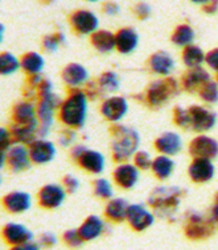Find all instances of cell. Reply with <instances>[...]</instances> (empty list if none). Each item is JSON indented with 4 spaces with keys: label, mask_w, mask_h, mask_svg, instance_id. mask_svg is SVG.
Wrapping results in <instances>:
<instances>
[{
    "label": "cell",
    "mask_w": 218,
    "mask_h": 250,
    "mask_svg": "<svg viewBox=\"0 0 218 250\" xmlns=\"http://www.w3.org/2000/svg\"><path fill=\"white\" fill-rule=\"evenodd\" d=\"M174 121L183 128L202 132L213 128L216 115L198 105H192L188 109L177 107L174 109Z\"/></svg>",
    "instance_id": "1"
},
{
    "label": "cell",
    "mask_w": 218,
    "mask_h": 250,
    "mask_svg": "<svg viewBox=\"0 0 218 250\" xmlns=\"http://www.w3.org/2000/svg\"><path fill=\"white\" fill-rule=\"evenodd\" d=\"M181 202L179 187H156L148 198L149 207L162 217H170Z\"/></svg>",
    "instance_id": "2"
},
{
    "label": "cell",
    "mask_w": 218,
    "mask_h": 250,
    "mask_svg": "<svg viewBox=\"0 0 218 250\" xmlns=\"http://www.w3.org/2000/svg\"><path fill=\"white\" fill-rule=\"evenodd\" d=\"M86 94L82 91H75L73 94H70L69 98L61 104L60 119L68 126L81 128L86 119Z\"/></svg>",
    "instance_id": "3"
},
{
    "label": "cell",
    "mask_w": 218,
    "mask_h": 250,
    "mask_svg": "<svg viewBox=\"0 0 218 250\" xmlns=\"http://www.w3.org/2000/svg\"><path fill=\"white\" fill-rule=\"evenodd\" d=\"M113 154L115 161H124L135 154L139 146V133L132 128L118 125L113 128Z\"/></svg>",
    "instance_id": "4"
},
{
    "label": "cell",
    "mask_w": 218,
    "mask_h": 250,
    "mask_svg": "<svg viewBox=\"0 0 218 250\" xmlns=\"http://www.w3.org/2000/svg\"><path fill=\"white\" fill-rule=\"evenodd\" d=\"M184 232L191 240H204L212 236L214 232V221L198 212H192L188 216L184 227Z\"/></svg>",
    "instance_id": "5"
},
{
    "label": "cell",
    "mask_w": 218,
    "mask_h": 250,
    "mask_svg": "<svg viewBox=\"0 0 218 250\" xmlns=\"http://www.w3.org/2000/svg\"><path fill=\"white\" fill-rule=\"evenodd\" d=\"M61 103L60 98L56 94H49L48 96H45L44 99H41V103L37 107V117L41 121V125L39 126L37 134L40 137H45L48 134L49 129H50V124L53 121V112Z\"/></svg>",
    "instance_id": "6"
},
{
    "label": "cell",
    "mask_w": 218,
    "mask_h": 250,
    "mask_svg": "<svg viewBox=\"0 0 218 250\" xmlns=\"http://www.w3.org/2000/svg\"><path fill=\"white\" fill-rule=\"evenodd\" d=\"M127 223L136 232H143L148 229L155 221V216L143 204H130L127 212Z\"/></svg>",
    "instance_id": "7"
},
{
    "label": "cell",
    "mask_w": 218,
    "mask_h": 250,
    "mask_svg": "<svg viewBox=\"0 0 218 250\" xmlns=\"http://www.w3.org/2000/svg\"><path fill=\"white\" fill-rule=\"evenodd\" d=\"M70 25L79 35H90V33L96 32L99 25V21L93 12L86 11V9H79V11L72 13Z\"/></svg>",
    "instance_id": "8"
},
{
    "label": "cell",
    "mask_w": 218,
    "mask_h": 250,
    "mask_svg": "<svg viewBox=\"0 0 218 250\" xmlns=\"http://www.w3.org/2000/svg\"><path fill=\"white\" fill-rule=\"evenodd\" d=\"M66 198V191L60 185H47L39 191V204L47 209H54L61 206Z\"/></svg>",
    "instance_id": "9"
},
{
    "label": "cell",
    "mask_w": 218,
    "mask_h": 250,
    "mask_svg": "<svg viewBox=\"0 0 218 250\" xmlns=\"http://www.w3.org/2000/svg\"><path fill=\"white\" fill-rule=\"evenodd\" d=\"M177 91V83L173 79L157 81L148 88V102L152 105H162Z\"/></svg>",
    "instance_id": "10"
},
{
    "label": "cell",
    "mask_w": 218,
    "mask_h": 250,
    "mask_svg": "<svg viewBox=\"0 0 218 250\" xmlns=\"http://www.w3.org/2000/svg\"><path fill=\"white\" fill-rule=\"evenodd\" d=\"M3 240L8 245L15 246L20 244H25L33 240V233L26 228L25 225L19 224V223H8L3 227L1 230Z\"/></svg>",
    "instance_id": "11"
},
{
    "label": "cell",
    "mask_w": 218,
    "mask_h": 250,
    "mask_svg": "<svg viewBox=\"0 0 218 250\" xmlns=\"http://www.w3.org/2000/svg\"><path fill=\"white\" fill-rule=\"evenodd\" d=\"M189 151L194 158L210 160V158L217 157L218 144L216 140L208 137V136H198L191 143Z\"/></svg>",
    "instance_id": "12"
},
{
    "label": "cell",
    "mask_w": 218,
    "mask_h": 250,
    "mask_svg": "<svg viewBox=\"0 0 218 250\" xmlns=\"http://www.w3.org/2000/svg\"><path fill=\"white\" fill-rule=\"evenodd\" d=\"M3 207L9 213H23L31 207V196L23 191H13L3 198Z\"/></svg>",
    "instance_id": "13"
},
{
    "label": "cell",
    "mask_w": 218,
    "mask_h": 250,
    "mask_svg": "<svg viewBox=\"0 0 218 250\" xmlns=\"http://www.w3.org/2000/svg\"><path fill=\"white\" fill-rule=\"evenodd\" d=\"M3 154L13 171L18 173L29 167V160H31L29 151L23 145H13L12 147H9L7 153H3Z\"/></svg>",
    "instance_id": "14"
},
{
    "label": "cell",
    "mask_w": 218,
    "mask_h": 250,
    "mask_svg": "<svg viewBox=\"0 0 218 250\" xmlns=\"http://www.w3.org/2000/svg\"><path fill=\"white\" fill-rule=\"evenodd\" d=\"M56 155V147L45 140H37L29 146V157L35 164H47Z\"/></svg>",
    "instance_id": "15"
},
{
    "label": "cell",
    "mask_w": 218,
    "mask_h": 250,
    "mask_svg": "<svg viewBox=\"0 0 218 250\" xmlns=\"http://www.w3.org/2000/svg\"><path fill=\"white\" fill-rule=\"evenodd\" d=\"M127 109H128V105H127L126 99L121 98V96L109 98L105 103L102 104V108H100L103 116L109 119L110 121H119L121 119H123Z\"/></svg>",
    "instance_id": "16"
},
{
    "label": "cell",
    "mask_w": 218,
    "mask_h": 250,
    "mask_svg": "<svg viewBox=\"0 0 218 250\" xmlns=\"http://www.w3.org/2000/svg\"><path fill=\"white\" fill-rule=\"evenodd\" d=\"M189 177L192 181L197 183H204V182L210 181L214 175V166L209 160L205 158H194L191 166H189Z\"/></svg>",
    "instance_id": "17"
},
{
    "label": "cell",
    "mask_w": 218,
    "mask_h": 250,
    "mask_svg": "<svg viewBox=\"0 0 218 250\" xmlns=\"http://www.w3.org/2000/svg\"><path fill=\"white\" fill-rule=\"evenodd\" d=\"M114 179H115L119 187L130 190L136 185V182L139 179V171L134 165L123 164L115 168Z\"/></svg>",
    "instance_id": "18"
},
{
    "label": "cell",
    "mask_w": 218,
    "mask_h": 250,
    "mask_svg": "<svg viewBox=\"0 0 218 250\" xmlns=\"http://www.w3.org/2000/svg\"><path fill=\"white\" fill-rule=\"evenodd\" d=\"M105 221L99 216L92 215L85 219L81 227L78 228L79 234L82 236L83 241H93L105 232Z\"/></svg>",
    "instance_id": "19"
},
{
    "label": "cell",
    "mask_w": 218,
    "mask_h": 250,
    "mask_svg": "<svg viewBox=\"0 0 218 250\" xmlns=\"http://www.w3.org/2000/svg\"><path fill=\"white\" fill-rule=\"evenodd\" d=\"M37 111L29 102L18 103L13 108V121L18 125H39Z\"/></svg>",
    "instance_id": "20"
},
{
    "label": "cell",
    "mask_w": 218,
    "mask_h": 250,
    "mask_svg": "<svg viewBox=\"0 0 218 250\" xmlns=\"http://www.w3.org/2000/svg\"><path fill=\"white\" fill-rule=\"evenodd\" d=\"M139 42V36L134 28H122L115 35V45L119 52L123 54L134 52Z\"/></svg>",
    "instance_id": "21"
},
{
    "label": "cell",
    "mask_w": 218,
    "mask_h": 250,
    "mask_svg": "<svg viewBox=\"0 0 218 250\" xmlns=\"http://www.w3.org/2000/svg\"><path fill=\"white\" fill-rule=\"evenodd\" d=\"M130 204L124 198L111 199L105 208L106 219L113 223H122L127 219V212H128Z\"/></svg>",
    "instance_id": "22"
},
{
    "label": "cell",
    "mask_w": 218,
    "mask_h": 250,
    "mask_svg": "<svg viewBox=\"0 0 218 250\" xmlns=\"http://www.w3.org/2000/svg\"><path fill=\"white\" fill-rule=\"evenodd\" d=\"M78 162L81 167L93 174L102 173L105 167V157L99 151L89 150V149L83 151L82 155L78 158Z\"/></svg>",
    "instance_id": "23"
},
{
    "label": "cell",
    "mask_w": 218,
    "mask_h": 250,
    "mask_svg": "<svg viewBox=\"0 0 218 250\" xmlns=\"http://www.w3.org/2000/svg\"><path fill=\"white\" fill-rule=\"evenodd\" d=\"M155 146H156L157 150L162 151L163 154H176L181 149V138L177 133L167 132L157 138Z\"/></svg>",
    "instance_id": "24"
},
{
    "label": "cell",
    "mask_w": 218,
    "mask_h": 250,
    "mask_svg": "<svg viewBox=\"0 0 218 250\" xmlns=\"http://www.w3.org/2000/svg\"><path fill=\"white\" fill-rule=\"evenodd\" d=\"M89 78L87 70L79 63H70L62 71V79L69 86H79L86 82Z\"/></svg>",
    "instance_id": "25"
},
{
    "label": "cell",
    "mask_w": 218,
    "mask_h": 250,
    "mask_svg": "<svg viewBox=\"0 0 218 250\" xmlns=\"http://www.w3.org/2000/svg\"><path fill=\"white\" fill-rule=\"evenodd\" d=\"M149 67L153 73L167 75L173 70L174 61L167 52H157L149 58Z\"/></svg>",
    "instance_id": "26"
},
{
    "label": "cell",
    "mask_w": 218,
    "mask_h": 250,
    "mask_svg": "<svg viewBox=\"0 0 218 250\" xmlns=\"http://www.w3.org/2000/svg\"><path fill=\"white\" fill-rule=\"evenodd\" d=\"M210 77L204 69L194 67L191 71H188L183 78V84L185 90L194 91L196 88H201L206 82H209Z\"/></svg>",
    "instance_id": "27"
},
{
    "label": "cell",
    "mask_w": 218,
    "mask_h": 250,
    "mask_svg": "<svg viewBox=\"0 0 218 250\" xmlns=\"http://www.w3.org/2000/svg\"><path fill=\"white\" fill-rule=\"evenodd\" d=\"M92 45L100 53L111 52L115 45V36L109 30H97L92 35Z\"/></svg>",
    "instance_id": "28"
},
{
    "label": "cell",
    "mask_w": 218,
    "mask_h": 250,
    "mask_svg": "<svg viewBox=\"0 0 218 250\" xmlns=\"http://www.w3.org/2000/svg\"><path fill=\"white\" fill-rule=\"evenodd\" d=\"M173 168V161L170 160V157H167L166 154L159 155V157H156L152 162L153 174H155L159 179H167V178L172 174Z\"/></svg>",
    "instance_id": "29"
},
{
    "label": "cell",
    "mask_w": 218,
    "mask_h": 250,
    "mask_svg": "<svg viewBox=\"0 0 218 250\" xmlns=\"http://www.w3.org/2000/svg\"><path fill=\"white\" fill-rule=\"evenodd\" d=\"M22 67L28 74L37 75L44 69V58L40 56L39 53H26L25 56L22 58Z\"/></svg>",
    "instance_id": "30"
},
{
    "label": "cell",
    "mask_w": 218,
    "mask_h": 250,
    "mask_svg": "<svg viewBox=\"0 0 218 250\" xmlns=\"http://www.w3.org/2000/svg\"><path fill=\"white\" fill-rule=\"evenodd\" d=\"M204 60H205V56L198 46L188 45L187 48L184 49L183 61L188 67H192V69L198 67L204 62Z\"/></svg>",
    "instance_id": "31"
},
{
    "label": "cell",
    "mask_w": 218,
    "mask_h": 250,
    "mask_svg": "<svg viewBox=\"0 0 218 250\" xmlns=\"http://www.w3.org/2000/svg\"><path fill=\"white\" fill-rule=\"evenodd\" d=\"M194 40V30L187 24L179 25L174 29L173 35H172V41L174 45L177 46H187L191 45L192 41Z\"/></svg>",
    "instance_id": "32"
},
{
    "label": "cell",
    "mask_w": 218,
    "mask_h": 250,
    "mask_svg": "<svg viewBox=\"0 0 218 250\" xmlns=\"http://www.w3.org/2000/svg\"><path fill=\"white\" fill-rule=\"evenodd\" d=\"M19 66H20V62L11 53L5 52L0 56V71L3 75L13 74L19 69Z\"/></svg>",
    "instance_id": "33"
},
{
    "label": "cell",
    "mask_w": 218,
    "mask_h": 250,
    "mask_svg": "<svg viewBox=\"0 0 218 250\" xmlns=\"http://www.w3.org/2000/svg\"><path fill=\"white\" fill-rule=\"evenodd\" d=\"M99 88L106 92H114L119 88V78L118 75L113 71H107V73L102 74L98 81Z\"/></svg>",
    "instance_id": "34"
},
{
    "label": "cell",
    "mask_w": 218,
    "mask_h": 250,
    "mask_svg": "<svg viewBox=\"0 0 218 250\" xmlns=\"http://www.w3.org/2000/svg\"><path fill=\"white\" fill-rule=\"evenodd\" d=\"M94 194L102 199H111L114 195L113 186L107 179H97L94 182Z\"/></svg>",
    "instance_id": "35"
},
{
    "label": "cell",
    "mask_w": 218,
    "mask_h": 250,
    "mask_svg": "<svg viewBox=\"0 0 218 250\" xmlns=\"http://www.w3.org/2000/svg\"><path fill=\"white\" fill-rule=\"evenodd\" d=\"M200 96L208 103H214L218 100V86L214 82H206L200 88Z\"/></svg>",
    "instance_id": "36"
},
{
    "label": "cell",
    "mask_w": 218,
    "mask_h": 250,
    "mask_svg": "<svg viewBox=\"0 0 218 250\" xmlns=\"http://www.w3.org/2000/svg\"><path fill=\"white\" fill-rule=\"evenodd\" d=\"M62 240L65 242L66 245L70 246V248H79V246L82 245L83 242V238L82 236L79 234V230L78 229H68L64 234H62Z\"/></svg>",
    "instance_id": "37"
},
{
    "label": "cell",
    "mask_w": 218,
    "mask_h": 250,
    "mask_svg": "<svg viewBox=\"0 0 218 250\" xmlns=\"http://www.w3.org/2000/svg\"><path fill=\"white\" fill-rule=\"evenodd\" d=\"M65 41V36L62 35V33H56V35H49L47 36L43 41V46L44 49L49 53L56 52L58 46H60V43L64 42Z\"/></svg>",
    "instance_id": "38"
},
{
    "label": "cell",
    "mask_w": 218,
    "mask_h": 250,
    "mask_svg": "<svg viewBox=\"0 0 218 250\" xmlns=\"http://www.w3.org/2000/svg\"><path fill=\"white\" fill-rule=\"evenodd\" d=\"M134 161H135V165L138 167L143 168V170H147V168L152 167V162L151 160V155L147 151H138L134 154Z\"/></svg>",
    "instance_id": "39"
},
{
    "label": "cell",
    "mask_w": 218,
    "mask_h": 250,
    "mask_svg": "<svg viewBox=\"0 0 218 250\" xmlns=\"http://www.w3.org/2000/svg\"><path fill=\"white\" fill-rule=\"evenodd\" d=\"M39 244L40 246H44V248H52L57 244L56 234H53L52 232L41 233L39 238Z\"/></svg>",
    "instance_id": "40"
},
{
    "label": "cell",
    "mask_w": 218,
    "mask_h": 250,
    "mask_svg": "<svg viewBox=\"0 0 218 250\" xmlns=\"http://www.w3.org/2000/svg\"><path fill=\"white\" fill-rule=\"evenodd\" d=\"M64 186L69 192H75L79 188V181L73 175H66L64 178Z\"/></svg>",
    "instance_id": "41"
},
{
    "label": "cell",
    "mask_w": 218,
    "mask_h": 250,
    "mask_svg": "<svg viewBox=\"0 0 218 250\" xmlns=\"http://www.w3.org/2000/svg\"><path fill=\"white\" fill-rule=\"evenodd\" d=\"M134 12H135L136 18L144 20V19H147L149 16V13H151V7H149L148 4H145V3H139V4L134 8Z\"/></svg>",
    "instance_id": "42"
},
{
    "label": "cell",
    "mask_w": 218,
    "mask_h": 250,
    "mask_svg": "<svg viewBox=\"0 0 218 250\" xmlns=\"http://www.w3.org/2000/svg\"><path fill=\"white\" fill-rule=\"evenodd\" d=\"M208 65L212 67L213 70H217L218 71V49H214L212 52H209L205 57Z\"/></svg>",
    "instance_id": "43"
},
{
    "label": "cell",
    "mask_w": 218,
    "mask_h": 250,
    "mask_svg": "<svg viewBox=\"0 0 218 250\" xmlns=\"http://www.w3.org/2000/svg\"><path fill=\"white\" fill-rule=\"evenodd\" d=\"M75 140V133L73 130H65L60 137V144L64 146H69L72 144L74 143Z\"/></svg>",
    "instance_id": "44"
},
{
    "label": "cell",
    "mask_w": 218,
    "mask_h": 250,
    "mask_svg": "<svg viewBox=\"0 0 218 250\" xmlns=\"http://www.w3.org/2000/svg\"><path fill=\"white\" fill-rule=\"evenodd\" d=\"M9 250H40V244L29 241V242H25V244H20V245L11 246Z\"/></svg>",
    "instance_id": "45"
},
{
    "label": "cell",
    "mask_w": 218,
    "mask_h": 250,
    "mask_svg": "<svg viewBox=\"0 0 218 250\" xmlns=\"http://www.w3.org/2000/svg\"><path fill=\"white\" fill-rule=\"evenodd\" d=\"M103 12L106 15H109V16H114V15H117L119 13V5L117 3H114V1H107L105 5H103Z\"/></svg>",
    "instance_id": "46"
},
{
    "label": "cell",
    "mask_w": 218,
    "mask_h": 250,
    "mask_svg": "<svg viewBox=\"0 0 218 250\" xmlns=\"http://www.w3.org/2000/svg\"><path fill=\"white\" fill-rule=\"evenodd\" d=\"M218 9V0H210L204 4V11L206 13H214Z\"/></svg>",
    "instance_id": "47"
},
{
    "label": "cell",
    "mask_w": 218,
    "mask_h": 250,
    "mask_svg": "<svg viewBox=\"0 0 218 250\" xmlns=\"http://www.w3.org/2000/svg\"><path fill=\"white\" fill-rule=\"evenodd\" d=\"M86 150V147L82 146V145H78V146H74V149L72 150V155H73V158H75V160H78L79 157L82 155L83 151Z\"/></svg>",
    "instance_id": "48"
},
{
    "label": "cell",
    "mask_w": 218,
    "mask_h": 250,
    "mask_svg": "<svg viewBox=\"0 0 218 250\" xmlns=\"http://www.w3.org/2000/svg\"><path fill=\"white\" fill-rule=\"evenodd\" d=\"M212 220L218 223V202L216 203L212 208Z\"/></svg>",
    "instance_id": "49"
},
{
    "label": "cell",
    "mask_w": 218,
    "mask_h": 250,
    "mask_svg": "<svg viewBox=\"0 0 218 250\" xmlns=\"http://www.w3.org/2000/svg\"><path fill=\"white\" fill-rule=\"evenodd\" d=\"M191 1H193V3H197V4H206L208 1H210V0H191Z\"/></svg>",
    "instance_id": "50"
},
{
    "label": "cell",
    "mask_w": 218,
    "mask_h": 250,
    "mask_svg": "<svg viewBox=\"0 0 218 250\" xmlns=\"http://www.w3.org/2000/svg\"><path fill=\"white\" fill-rule=\"evenodd\" d=\"M87 1H99V0H87Z\"/></svg>",
    "instance_id": "51"
},
{
    "label": "cell",
    "mask_w": 218,
    "mask_h": 250,
    "mask_svg": "<svg viewBox=\"0 0 218 250\" xmlns=\"http://www.w3.org/2000/svg\"><path fill=\"white\" fill-rule=\"evenodd\" d=\"M217 200H218V199H217Z\"/></svg>",
    "instance_id": "52"
}]
</instances>
